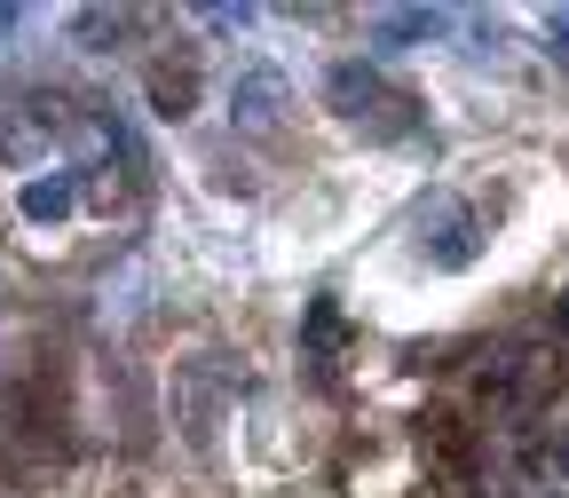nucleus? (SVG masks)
I'll list each match as a JSON object with an SVG mask.
<instances>
[{"instance_id": "4", "label": "nucleus", "mask_w": 569, "mask_h": 498, "mask_svg": "<svg viewBox=\"0 0 569 498\" xmlns=\"http://www.w3.org/2000/svg\"><path fill=\"white\" fill-rule=\"evenodd\" d=\"M538 40H546V56L569 71V9H546V17H538Z\"/></svg>"}, {"instance_id": "7", "label": "nucleus", "mask_w": 569, "mask_h": 498, "mask_svg": "<svg viewBox=\"0 0 569 498\" xmlns=\"http://www.w3.org/2000/svg\"><path fill=\"white\" fill-rule=\"evenodd\" d=\"M561 317H569V309H561Z\"/></svg>"}, {"instance_id": "2", "label": "nucleus", "mask_w": 569, "mask_h": 498, "mask_svg": "<svg viewBox=\"0 0 569 498\" xmlns=\"http://www.w3.org/2000/svg\"><path fill=\"white\" fill-rule=\"evenodd\" d=\"M230 111H238L246 127H269V119L284 111V88L269 80V71H253V80H246V88H230Z\"/></svg>"}, {"instance_id": "1", "label": "nucleus", "mask_w": 569, "mask_h": 498, "mask_svg": "<svg viewBox=\"0 0 569 498\" xmlns=\"http://www.w3.org/2000/svg\"><path fill=\"white\" fill-rule=\"evenodd\" d=\"M443 24H451L443 9H380V17H372V40H380V48H396V40H436Z\"/></svg>"}, {"instance_id": "6", "label": "nucleus", "mask_w": 569, "mask_h": 498, "mask_svg": "<svg viewBox=\"0 0 569 498\" xmlns=\"http://www.w3.org/2000/svg\"><path fill=\"white\" fill-rule=\"evenodd\" d=\"M0 32H17V9H0Z\"/></svg>"}, {"instance_id": "3", "label": "nucleus", "mask_w": 569, "mask_h": 498, "mask_svg": "<svg viewBox=\"0 0 569 498\" xmlns=\"http://www.w3.org/2000/svg\"><path fill=\"white\" fill-rule=\"evenodd\" d=\"M24 213H32V222H63V213H71V175L24 182Z\"/></svg>"}, {"instance_id": "5", "label": "nucleus", "mask_w": 569, "mask_h": 498, "mask_svg": "<svg viewBox=\"0 0 569 498\" xmlns=\"http://www.w3.org/2000/svg\"><path fill=\"white\" fill-rule=\"evenodd\" d=\"M198 24H213V32H246L253 9H198Z\"/></svg>"}]
</instances>
